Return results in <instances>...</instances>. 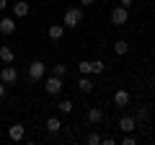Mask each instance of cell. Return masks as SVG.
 <instances>
[{
  "instance_id": "6da1fadb",
  "label": "cell",
  "mask_w": 155,
  "mask_h": 145,
  "mask_svg": "<svg viewBox=\"0 0 155 145\" xmlns=\"http://www.w3.org/2000/svg\"><path fill=\"white\" fill-rule=\"evenodd\" d=\"M83 21V5L80 8H67L65 11V18H62V23H65L67 29H78V23Z\"/></svg>"
},
{
  "instance_id": "7a4b0ae2",
  "label": "cell",
  "mask_w": 155,
  "mask_h": 145,
  "mask_svg": "<svg viewBox=\"0 0 155 145\" xmlns=\"http://www.w3.org/2000/svg\"><path fill=\"white\" fill-rule=\"evenodd\" d=\"M44 72H47V65L41 60H34L31 65H28V80H34V83H39V80L44 78Z\"/></svg>"
},
{
  "instance_id": "3957f363",
  "label": "cell",
  "mask_w": 155,
  "mask_h": 145,
  "mask_svg": "<svg viewBox=\"0 0 155 145\" xmlns=\"http://www.w3.org/2000/svg\"><path fill=\"white\" fill-rule=\"evenodd\" d=\"M127 21H129V8L116 5L114 11H111V23H114V26H124Z\"/></svg>"
},
{
  "instance_id": "277c9868",
  "label": "cell",
  "mask_w": 155,
  "mask_h": 145,
  "mask_svg": "<svg viewBox=\"0 0 155 145\" xmlns=\"http://www.w3.org/2000/svg\"><path fill=\"white\" fill-rule=\"evenodd\" d=\"M44 91H47L49 96H60V93H62V78H60V75L47 78V80H44Z\"/></svg>"
},
{
  "instance_id": "5b68a950",
  "label": "cell",
  "mask_w": 155,
  "mask_h": 145,
  "mask_svg": "<svg viewBox=\"0 0 155 145\" xmlns=\"http://www.w3.org/2000/svg\"><path fill=\"white\" fill-rule=\"evenodd\" d=\"M0 80L5 86H16V80H18V70L13 65H5L3 70H0Z\"/></svg>"
},
{
  "instance_id": "8992f818",
  "label": "cell",
  "mask_w": 155,
  "mask_h": 145,
  "mask_svg": "<svg viewBox=\"0 0 155 145\" xmlns=\"http://www.w3.org/2000/svg\"><path fill=\"white\" fill-rule=\"evenodd\" d=\"M0 34H5V36L16 34V18H13V16H5V18H0Z\"/></svg>"
},
{
  "instance_id": "52a82bcc",
  "label": "cell",
  "mask_w": 155,
  "mask_h": 145,
  "mask_svg": "<svg viewBox=\"0 0 155 145\" xmlns=\"http://www.w3.org/2000/svg\"><path fill=\"white\" fill-rule=\"evenodd\" d=\"M129 101H132V93H129V91L119 88V91L114 93V104L119 106V109H124V106H129Z\"/></svg>"
},
{
  "instance_id": "ba28073f",
  "label": "cell",
  "mask_w": 155,
  "mask_h": 145,
  "mask_svg": "<svg viewBox=\"0 0 155 145\" xmlns=\"http://www.w3.org/2000/svg\"><path fill=\"white\" fill-rule=\"evenodd\" d=\"M8 137L11 140H16V143H21L23 137H26V127H23V124H11V127H8Z\"/></svg>"
},
{
  "instance_id": "9c48e42d",
  "label": "cell",
  "mask_w": 155,
  "mask_h": 145,
  "mask_svg": "<svg viewBox=\"0 0 155 145\" xmlns=\"http://www.w3.org/2000/svg\"><path fill=\"white\" fill-rule=\"evenodd\" d=\"M28 13H31V8H28L26 0H18V3H13V18H26Z\"/></svg>"
},
{
  "instance_id": "30bf717a",
  "label": "cell",
  "mask_w": 155,
  "mask_h": 145,
  "mask_svg": "<svg viewBox=\"0 0 155 145\" xmlns=\"http://www.w3.org/2000/svg\"><path fill=\"white\" fill-rule=\"evenodd\" d=\"M47 36H49L52 42H60L62 36H65V26H62V23H52V26L47 29Z\"/></svg>"
},
{
  "instance_id": "8fae6325",
  "label": "cell",
  "mask_w": 155,
  "mask_h": 145,
  "mask_svg": "<svg viewBox=\"0 0 155 145\" xmlns=\"http://www.w3.org/2000/svg\"><path fill=\"white\" fill-rule=\"evenodd\" d=\"M119 130H122L124 135L134 132V130H137V119H134V117H122V119H119Z\"/></svg>"
},
{
  "instance_id": "7c38bea8",
  "label": "cell",
  "mask_w": 155,
  "mask_h": 145,
  "mask_svg": "<svg viewBox=\"0 0 155 145\" xmlns=\"http://www.w3.org/2000/svg\"><path fill=\"white\" fill-rule=\"evenodd\" d=\"M85 119H88V124H98L101 119H104V112H101V106H91L88 114H85Z\"/></svg>"
},
{
  "instance_id": "4fadbf2b",
  "label": "cell",
  "mask_w": 155,
  "mask_h": 145,
  "mask_svg": "<svg viewBox=\"0 0 155 145\" xmlns=\"http://www.w3.org/2000/svg\"><path fill=\"white\" fill-rule=\"evenodd\" d=\"M0 60L5 62V65H13L16 55H13V49H11V47H0Z\"/></svg>"
},
{
  "instance_id": "5bb4252c",
  "label": "cell",
  "mask_w": 155,
  "mask_h": 145,
  "mask_svg": "<svg viewBox=\"0 0 155 145\" xmlns=\"http://www.w3.org/2000/svg\"><path fill=\"white\" fill-rule=\"evenodd\" d=\"M127 52H129V44H127V42H124V39L114 42V55H116V57H122V55H127Z\"/></svg>"
},
{
  "instance_id": "9a60e30c",
  "label": "cell",
  "mask_w": 155,
  "mask_h": 145,
  "mask_svg": "<svg viewBox=\"0 0 155 145\" xmlns=\"http://www.w3.org/2000/svg\"><path fill=\"white\" fill-rule=\"evenodd\" d=\"M60 130H62V122H60L57 117H49V119H47V132L54 135V132H60Z\"/></svg>"
},
{
  "instance_id": "2e32d148",
  "label": "cell",
  "mask_w": 155,
  "mask_h": 145,
  "mask_svg": "<svg viewBox=\"0 0 155 145\" xmlns=\"http://www.w3.org/2000/svg\"><path fill=\"white\" fill-rule=\"evenodd\" d=\"M78 88L83 91V93H91V91H93V80L91 78H80L78 80Z\"/></svg>"
},
{
  "instance_id": "e0dca14e",
  "label": "cell",
  "mask_w": 155,
  "mask_h": 145,
  "mask_svg": "<svg viewBox=\"0 0 155 145\" xmlns=\"http://www.w3.org/2000/svg\"><path fill=\"white\" fill-rule=\"evenodd\" d=\"M134 119H137V124H140V122H147V119H150V112L145 109V106H140L137 114H134Z\"/></svg>"
},
{
  "instance_id": "ac0fdd59",
  "label": "cell",
  "mask_w": 155,
  "mask_h": 145,
  "mask_svg": "<svg viewBox=\"0 0 155 145\" xmlns=\"http://www.w3.org/2000/svg\"><path fill=\"white\" fill-rule=\"evenodd\" d=\"M52 75H60V78H65V75H67V65H62V62H57V65L52 67Z\"/></svg>"
},
{
  "instance_id": "d6986e66",
  "label": "cell",
  "mask_w": 155,
  "mask_h": 145,
  "mask_svg": "<svg viewBox=\"0 0 155 145\" xmlns=\"http://www.w3.org/2000/svg\"><path fill=\"white\" fill-rule=\"evenodd\" d=\"M57 106H60V114H70L72 112V101H67V99H62Z\"/></svg>"
},
{
  "instance_id": "ffe728a7",
  "label": "cell",
  "mask_w": 155,
  "mask_h": 145,
  "mask_svg": "<svg viewBox=\"0 0 155 145\" xmlns=\"http://www.w3.org/2000/svg\"><path fill=\"white\" fill-rule=\"evenodd\" d=\"M101 140H104V137H101L98 132H88V137H85V143H88V145H101Z\"/></svg>"
},
{
  "instance_id": "44dd1931",
  "label": "cell",
  "mask_w": 155,
  "mask_h": 145,
  "mask_svg": "<svg viewBox=\"0 0 155 145\" xmlns=\"http://www.w3.org/2000/svg\"><path fill=\"white\" fill-rule=\"evenodd\" d=\"M78 70L83 72V75H88V72H91V60H80V62H78Z\"/></svg>"
},
{
  "instance_id": "7402d4cb",
  "label": "cell",
  "mask_w": 155,
  "mask_h": 145,
  "mask_svg": "<svg viewBox=\"0 0 155 145\" xmlns=\"http://www.w3.org/2000/svg\"><path fill=\"white\" fill-rule=\"evenodd\" d=\"M104 62H101V60H93V62H91V72H96V75H98V72H104Z\"/></svg>"
},
{
  "instance_id": "603a6c76",
  "label": "cell",
  "mask_w": 155,
  "mask_h": 145,
  "mask_svg": "<svg viewBox=\"0 0 155 145\" xmlns=\"http://www.w3.org/2000/svg\"><path fill=\"white\" fill-rule=\"evenodd\" d=\"M122 143H124V145H134V143H137V137H134L132 132H127V135L122 137Z\"/></svg>"
},
{
  "instance_id": "cb8c5ba5",
  "label": "cell",
  "mask_w": 155,
  "mask_h": 145,
  "mask_svg": "<svg viewBox=\"0 0 155 145\" xmlns=\"http://www.w3.org/2000/svg\"><path fill=\"white\" fill-rule=\"evenodd\" d=\"M101 143H104V145H116V140H114V137H104Z\"/></svg>"
},
{
  "instance_id": "d4e9b609",
  "label": "cell",
  "mask_w": 155,
  "mask_h": 145,
  "mask_svg": "<svg viewBox=\"0 0 155 145\" xmlns=\"http://www.w3.org/2000/svg\"><path fill=\"white\" fill-rule=\"evenodd\" d=\"M5 91H8V86L3 83V80H0V99H3V96H5Z\"/></svg>"
},
{
  "instance_id": "484cf974",
  "label": "cell",
  "mask_w": 155,
  "mask_h": 145,
  "mask_svg": "<svg viewBox=\"0 0 155 145\" xmlns=\"http://www.w3.org/2000/svg\"><path fill=\"white\" fill-rule=\"evenodd\" d=\"M93 3H96V0H80V5H83V8H91Z\"/></svg>"
},
{
  "instance_id": "4316f807",
  "label": "cell",
  "mask_w": 155,
  "mask_h": 145,
  "mask_svg": "<svg viewBox=\"0 0 155 145\" xmlns=\"http://www.w3.org/2000/svg\"><path fill=\"white\" fill-rule=\"evenodd\" d=\"M119 5H124V8H129V5H132V0H119Z\"/></svg>"
},
{
  "instance_id": "83f0119b",
  "label": "cell",
  "mask_w": 155,
  "mask_h": 145,
  "mask_svg": "<svg viewBox=\"0 0 155 145\" xmlns=\"http://www.w3.org/2000/svg\"><path fill=\"white\" fill-rule=\"evenodd\" d=\"M8 8V0H0V11H5Z\"/></svg>"
}]
</instances>
